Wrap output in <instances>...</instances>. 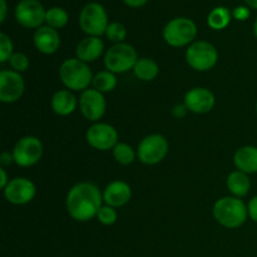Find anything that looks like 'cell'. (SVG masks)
Listing matches in <instances>:
<instances>
[{
  "mask_svg": "<svg viewBox=\"0 0 257 257\" xmlns=\"http://www.w3.org/2000/svg\"><path fill=\"white\" fill-rule=\"evenodd\" d=\"M88 145L98 151H109L118 143V132L108 123H94L85 133Z\"/></svg>",
  "mask_w": 257,
  "mask_h": 257,
  "instance_id": "obj_11",
  "label": "cell"
},
{
  "mask_svg": "<svg viewBox=\"0 0 257 257\" xmlns=\"http://www.w3.org/2000/svg\"><path fill=\"white\" fill-rule=\"evenodd\" d=\"M105 37L109 42L118 44V43H123V40L127 37V29L123 24L117 22L109 23L107 28V32H105Z\"/></svg>",
  "mask_w": 257,
  "mask_h": 257,
  "instance_id": "obj_27",
  "label": "cell"
},
{
  "mask_svg": "<svg viewBox=\"0 0 257 257\" xmlns=\"http://www.w3.org/2000/svg\"><path fill=\"white\" fill-rule=\"evenodd\" d=\"M218 60V52L215 45L206 40H197L188 45L186 50V62L197 72L212 69Z\"/></svg>",
  "mask_w": 257,
  "mask_h": 257,
  "instance_id": "obj_7",
  "label": "cell"
},
{
  "mask_svg": "<svg viewBox=\"0 0 257 257\" xmlns=\"http://www.w3.org/2000/svg\"><path fill=\"white\" fill-rule=\"evenodd\" d=\"M68 20H69V15L60 7L50 8L45 14V23H47L48 27L54 28V29L64 28L68 24Z\"/></svg>",
  "mask_w": 257,
  "mask_h": 257,
  "instance_id": "obj_25",
  "label": "cell"
},
{
  "mask_svg": "<svg viewBox=\"0 0 257 257\" xmlns=\"http://www.w3.org/2000/svg\"><path fill=\"white\" fill-rule=\"evenodd\" d=\"M59 78L67 89L75 92H84L93 82L90 68L78 58H69L60 64Z\"/></svg>",
  "mask_w": 257,
  "mask_h": 257,
  "instance_id": "obj_3",
  "label": "cell"
},
{
  "mask_svg": "<svg viewBox=\"0 0 257 257\" xmlns=\"http://www.w3.org/2000/svg\"><path fill=\"white\" fill-rule=\"evenodd\" d=\"M9 182H10V180L8 178V175H7V172H5V170L4 168H0V188L4 191L5 187L9 185Z\"/></svg>",
  "mask_w": 257,
  "mask_h": 257,
  "instance_id": "obj_35",
  "label": "cell"
},
{
  "mask_svg": "<svg viewBox=\"0 0 257 257\" xmlns=\"http://www.w3.org/2000/svg\"><path fill=\"white\" fill-rule=\"evenodd\" d=\"M187 112L188 109L185 104H176L172 109V115L173 117L178 118V119H181V118L186 117Z\"/></svg>",
  "mask_w": 257,
  "mask_h": 257,
  "instance_id": "obj_33",
  "label": "cell"
},
{
  "mask_svg": "<svg viewBox=\"0 0 257 257\" xmlns=\"http://www.w3.org/2000/svg\"><path fill=\"white\" fill-rule=\"evenodd\" d=\"M103 193L90 182H79L73 186L67 195V211L73 220L78 222H87L97 217L102 207Z\"/></svg>",
  "mask_w": 257,
  "mask_h": 257,
  "instance_id": "obj_1",
  "label": "cell"
},
{
  "mask_svg": "<svg viewBox=\"0 0 257 257\" xmlns=\"http://www.w3.org/2000/svg\"><path fill=\"white\" fill-rule=\"evenodd\" d=\"M8 5L7 0H0V23H4L7 19Z\"/></svg>",
  "mask_w": 257,
  "mask_h": 257,
  "instance_id": "obj_37",
  "label": "cell"
},
{
  "mask_svg": "<svg viewBox=\"0 0 257 257\" xmlns=\"http://www.w3.org/2000/svg\"><path fill=\"white\" fill-rule=\"evenodd\" d=\"M228 191L233 195V197H245L251 190V181L248 175L241 172V171H233L228 175L226 181Z\"/></svg>",
  "mask_w": 257,
  "mask_h": 257,
  "instance_id": "obj_21",
  "label": "cell"
},
{
  "mask_svg": "<svg viewBox=\"0 0 257 257\" xmlns=\"http://www.w3.org/2000/svg\"><path fill=\"white\" fill-rule=\"evenodd\" d=\"M232 18V13L225 7H217L210 12L207 17V24L213 30H222L228 27Z\"/></svg>",
  "mask_w": 257,
  "mask_h": 257,
  "instance_id": "obj_23",
  "label": "cell"
},
{
  "mask_svg": "<svg viewBox=\"0 0 257 257\" xmlns=\"http://www.w3.org/2000/svg\"><path fill=\"white\" fill-rule=\"evenodd\" d=\"M138 57L135 48L127 43L113 44L104 55V67L109 72L118 74L125 73L135 68Z\"/></svg>",
  "mask_w": 257,
  "mask_h": 257,
  "instance_id": "obj_6",
  "label": "cell"
},
{
  "mask_svg": "<svg viewBox=\"0 0 257 257\" xmlns=\"http://www.w3.org/2000/svg\"><path fill=\"white\" fill-rule=\"evenodd\" d=\"M133 73L138 79L143 80V82H151L158 77L160 67L151 58H138L137 63L133 68Z\"/></svg>",
  "mask_w": 257,
  "mask_h": 257,
  "instance_id": "obj_22",
  "label": "cell"
},
{
  "mask_svg": "<svg viewBox=\"0 0 257 257\" xmlns=\"http://www.w3.org/2000/svg\"><path fill=\"white\" fill-rule=\"evenodd\" d=\"M37 188L30 180L25 177H17L10 180L9 185L4 190V197L13 205L22 206L32 202L35 197Z\"/></svg>",
  "mask_w": 257,
  "mask_h": 257,
  "instance_id": "obj_14",
  "label": "cell"
},
{
  "mask_svg": "<svg viewBox=\"0 0 257 257\" xmlns=\"http://www.w3.org/2000/svg\"><path fill=\"white\" fill-rule=\"evenodd\" d=\"M98 221H99L102 225L104 226H110L113 223L117 222V218H118V213L115 211V208L110 207V206L105 205L102 206L97 215Z\"/></svg>",
  "mask_w": 257,
  "mask_h": 257,
  "instance_id": "obj_28",
  "label": "cell"
},
{
  "mask_svg": "<svg viewBox=\"0 0 257 257\" xmlns=\"http://www.w3.org/2000/svg\"><path fill=\"white\" fill-rule=\"evenodd\" d=\"M13 42L5 33H0V63L9 62L13 53Z\"/></svg>",
  "mask_w": 257,
  "mask_h": 257,
  "instance_id": "obj_29",
  "label": "cell"
},
{
  "mask_svg": "<svg viewBox=\"0 0 257 257\" xmlns=\"http://www.w3.org/2000/svg\"><path fill=\"white\" fill-rule=\"evenodd\" d=\"M13 162H14V157H13V153L8 152V151H4V152L0 155V165H2L3 167L12 165Z\"/></svg>",
  "mask_w": 257,
  "mask_h": 257,
  "instance_id": "obj_34",
  "label": "cell"
},
{
  "mask_svg": "<svg viewBox=\"0 0 257 257\" xmlns=\"http://www.w3.org/2000/svg\"><path fill=\"white\" fill-rule=\"evenodd\" d=\"M79 108L85 119L97 123L104 115L105 109H107V102H105L103 93L98 92L94 88L92 89L88 88L80 94Z\"/></svg>",
  "mask_w": 257,
  "mask_h": 257,
  "instance_id": "obj_13",
  "label": "cell"
},
{
  "mask_svg": "<svg viewBox=\"0 0 257 257\" xmlns=\"http://www.w3.org/2000/svg\"><path fill=\"white\" fill-rule=\"evenodd\" d=\"M103 49H104V43L99 37H87L78 43L75 48V55L78 59L88 64L97 60L102 55Z\"/></svg>",
  "mask_w": 257,
  "mask_h": 257,
  "instance_id": "obj_18",
  "label": "cell"
},
{
  "mask_svg": "<svg viewBox=\"0 0 257 257\" xmlns=\"http://www.w3.org/2000/svg\"><path fill=\"white\" fill-rule=\"evenodd\" d=\"M250 8L248 7H237L232 10V18H235L236 20H240V22H245L250 18Z\"/></svg>",
  "mask_w": 257,
  "mask_h": 257,
  "instance_id": "obj_31",
  "label": "cell"
},
{
  "mask_svg": "<svg viewBox=\"0 0 257 257\" xmlns=\"http://www.w3.org/2000/svg\"><path fill=\"white\" fill-rule=\"evenodd\" d=\"M233 163L237 171H241L246 175L257 173V147L243 146L238 148L233 156Z\"/></svg>",
  "mask_w": 257,
  "mask_h": 257,
  "instance_id": "obj_19",
  "label": "cell"
},
{
  "mask_svg": "<svg viewBox=\"0 0 257 257\" xmlns=\"http://www.w3.org/2000/svg\"><path fill=\"white\" fill-rule=\"evenodd\" d=\"M33 42H34L35 48L45 55L54 54L60 47V37L57 29L48 25H43L35 30L33 35Z\"/></svg>",
  "mask_w": 257,
  "mask_h": 257,
  "instance_id": "obj_17",
  "label": "cell"
},
{
  "mask_svg": "<svg viewBox=\"0 0 257 257\" xmlns=\"http://www.w3.org/2000/svg\"><path fill=\"white\" fill-rule=\"evenodd\" d=\"M245 3L250 9H257V0H245Z\"/></svg>",
  "mask_w": 257,
  "mask_h": 257,
  "instance_id": "obj_38",
  "label": "cell"
},
{
  "mask_svg": "<svg viewBox=\"0 0 257 257\" xmlns=\"http://www.w3.org/2000/svg\"><path fill=\"white\" fill-rule=\"evenodd\" d=\"M213 217L226 228H238L246 222L248 217L247 206L241 198L228 196L216 201L213 205Z\"/></svg>",
  "mask_w": 257,
  "mask_h": 257,
  "instance_id": "obj_2",
  "label": "cell"
},
{
  "mask_svg": "<svg viewBox=\"0 0 257 257\" xmlns=\"http://www.w3.org/2000/svg\"><path fill=\"white\" fill-rule=\"evenodd\" d=\"M167 138L162 135H150L143 138L137 148V157L143 165L153 166L162 162L168 153Z\"/></svg>",
  "mask_w": 257,
  "mask_h": 257,
  "instance_id": "obj_8",
  "label": "cell"
},
{
  "mask_svg": "<svg viewBox=\"0 0 257 257\" xmlns=\"http://www.w3.org/2000/svg\"><path fill=\"white\" fill-rule=\"evenodd\" d=\"M163 39L173 48H182L191 45L197 35L195 22L188 18H175L163 28Z\"/></svg>",
  "mask_w": 257,
  "mask_h": 257,
  "instance_id": "obj_4",
  "label": "cell"
},
{
  "mask_svg": "<svg viewBox=\"0 0 257 257\" xmlns=\"http://www.w3.org/2000/svg\"><path fill=\"white\" fill-rule=\"evenodd\" d=\"M253 34H255V37L257 39V18H256L255 23H253Z\"/></svg>",
  "mask_w": 257,
  "mask_h": 257,
  "instance_id": "obj_39",
  "label": "cell"
},
{
  "mask_svg": "<svg viewBox=\"0 0 257 257\" xmlns=\"http://www.w3.org/2000/svg\"><path fill=\"white\" fill-rule=\"evenodd\" d=\"M256 113H257V102H256Z\"/></svg>",
  "mask_w": 257,
  "mask_h": 257,
  "instance_id": "obj_40",
  "label": "cell"
},
{
  "mask_svg": "<svg viewBox=\"0 0 257 257\" xmlns=\"http://www.w3.org/2000/svg\"><path fill=\"white\" fill-rule=\"evenodd\" d=\"M109 25L108 14L99 3H88L79 14V27L88 37H102Z\"/></svg>",
  "mask_w": 257,
  "mask_h": 257,
  "instance_id": "obj_5",
  "label": "cell"
},
{
  "mask_svg": "<svg viewBox=\"0 0 257 257\" xmlns=\"http://www.w3.org/2000/svg\"><path fill=\"white\" fill-rule=\"evenodd\" d=\"M248 217L257 223V196H253L247 205Z\"/></svg>",
  "mask_w": 257,
  "mask_h": 257,
  "instance_id": "obj_32",
  "label": "cell"
},
{
  "mask_svg": "<svg viewBox=\"0 0 257 257\" xmlns=\"http://www.w3.org/2000/svg\"><path fill=\"white\" fill-rule=\"evenodd\" d=\"M24 90L25 83L20 73L13 69L0 72V102L5 104L18 102Z\"/></svg>",
  "mask_w": 257,
  "mask_h": 257,
  "instance_id": "obj_12",
  "label": "cell"
},
{
  "mask_svg": "<svg viewBox=\"0 0 257 257\" xmlns=\"http://www.w3.org/2000/svg\"><path fill=\"white\" fill-rule=\"evenodd\" d=\"M148 2L150 0H123V3L131 8H141L147 4Z\"/></svg>",
  "mask_w": 257,
  "mask_h": 257,
  "instance_id": "obj_36",
  "label": "cell"
},
{
  "mask_svg": "<svg viewBox=\"0 0 257 257\" xmlns=\"http://www.w3.org/2000/svg\"><path fill=\"white\" fill-rule=\"evenodd\" d=\"M92 85L94 89L103 93V94L112 92L117 87V77H115L114 73L109 72V70H102L93 77Z\"/></svg>",
  "mask_w": 257,
  "mask_h": 257,
  "instance_id": "obj_24",
  "label": "cell"
},
{
  "mask_svg": "<svg viewBox=\"0 0 257 257\" xmlns=\"http://www.w3.org/2000/svg\"><path fill=\"white\" fill-rule=\"evenodd\" d=\"M9 64L12 67L13 70L18 73H23L25 70H28L29 68V58L24 54V53H14V54L10 57Z\"/></svg>",
  "mask_w": 257,
  "mask_h": 257,
  "instance_id": "obj_30",
  "label": "cell"
},
{
  "mask_svg": "<svg viewBox=\"0 0 257 257\" xmlns=\"http://www.w3.org/2000/svg\"><path fill=\"white\" fill-rule=\"evenodd\" d=\"M112 151L114 160L123 166L132 165L136 160V156H137V153L133 151V148L130 145L123 142H118Z\"/></svg>",
  "mask_w": 257,
  "mask_h": 257,
  "instance_id": "obj_26",
  "label": "cell"
},
{
  "mask_svg": "<svg viewBox=\"0 0 257 257\" xmlns=\"http://www.w3.org/2000/svg\"><path fill=\"white\" fill-rule=\"evenodd\" d=\"M44 9L39 0H20L15 8V19L22 27L28 29H35L43 27L45 23Z\"/></svg>",
  "mask_w": 257,
  "mask_h": 257,
  "instance_id": "obj_10",
  "label": "cell"
},
{
  "mask_svg": "<svg viewBox=\"0 0 257 257\" xmlns=\"http://www.w3.org/2000/svg\"><path fill=\"white\" fill-rule=\"evenodd\" d=\"M132 198L131 186L124 181H113L103 191V201L113 208L127 205Z\"/></svg>",
  "mask_w": 257,
  "mask_h": 257,
  "instance_id": "obj_16",
  "label": "cell"
},
{
  "mask_svg": "<svg viewBox=\"0 0 257 257\" xmlns=\"http://www.w3.org/2000/svg\"><path fill=\"white\" fill-rule=\"evenodd\" d=\"M215 94L207 88L196 87L188 90L183 99V104L190 112L196 114H205L215 107Z\"/></svg>",
  "mask_w": 257,
  "mask_h": 257,
  "instance_id": "obj_15",
  "label": "cell"
},
{
  "mask_svg": "<svg viewBox=\"0 0 257 257\" xmlns=\"http://www.w3.org/2000/svg\"><path fill=\"white\" fill-rule=\"evenodd\" d=\"M77 98L69 89H60L53 94L50 105L55 114L67 117L77 109Z\"/></svg>",
  "mask_w": 257,
  "mask_h": 257,
  "instance_id": "obj_20",
  "label": "cell"
},
{
  "mask_svg": "<svg viewBox=\"0 0 257 257\" xmlns=\"http://www.w3.org/2000/svg\"><path fill=\"white\" fill-rule=\"evenodd\" d=\"M12 153L19 167H32L42 160L43 143L34 136H25L18 141Z\"/></svg>",
  "mask_w": 257,
  "mask_h": 257,
  "instance_id": "obj_9",
  "label": "cell"
}]
</instances>
